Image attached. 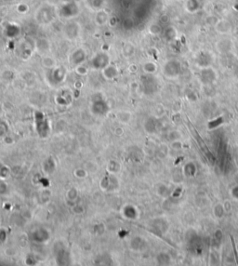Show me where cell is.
I'll use <instances>...</instances> for the list:
<instances>
[{
    "instance_id": "cell-2",
    "label": "cell",
    "mask_w": 238,
    "mask_h": 266,
    "mask_svg": "<svg viewBox=\"0 0 238 266\" xmlns=\"http://www.w3.org/2000/svg\"><path fill=\"white\" fill-rule=\"evenodd\" d=\"M73 211H74V213H75V214H82V213H84L85 209H84V207L82 205L76 204V205H74V207L73 208Z\"/></svg>"
},
{
    "instance_id": "cell-1",
    "label": "cell",
    "mask_w": 238,
    "mask_h": 266,
    "mask_svg": "<svg viewBox=\"0 0 238 266\" xmlns=\"http://www.w3.org/2000/svg\"><path fill=\"white\" fill-rule=\"evenodd\" d=\"M77 195H78V194H77L76 190L72 188V189H70L67 193V198L70 200V201H74V200L77 198Z\"/></svg>"
}]
</instances>
